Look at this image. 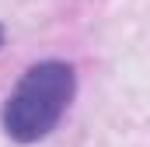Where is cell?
<instances>
[{"label":"cell","instance_id":"1","mask_svg":"<svg viewBox=\"0 0 150 147\" xmlns=\"http://www.w3.org/2000/svg\"><path fill=\"white\" fill-rule=\"evenodd\" d=\"M74 91H77V77L70 63L42 60L35 67H28L25 77L14 84V91L4 102V112H0L4 133L18 144L45 140L59 126V119L67 116Z\"/></svg>","mask_w":150,"mask_h":147},{"label":"cell","instance_id":"2","mask_svg":"<svg viewBox=\"0 0 150 147\" xmlns=\"http://www.w3.org/2000/svg\"><path fill=\"white\" fill-rule=\"evenodd\" d=\"M0 46H4V28H0Z\"/></svg>","mask_w":150,"mask_h":147}]
</instances>
